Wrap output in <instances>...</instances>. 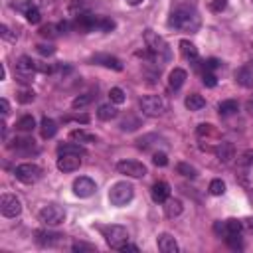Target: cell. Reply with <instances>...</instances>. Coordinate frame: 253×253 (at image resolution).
Segmentation results:
<instances>
[{
    "label": "cell",
    "instance_id": "cell-26",
    "mask_svg": "<svg viewBox=\"0 0 253 253\" xmlns=\"http://www.w3.org/2000/svg\"><path fill=\"white\" fill-rule=\"evenodd\" d=\"M184 105H186V109H190V111H200V109L206 107V99H204L202 95H198V93H192V95L186 97Z\"/></svg>",
    "mask_w": 253,
    "mask_h": 253
},
{
    "label": "cell",
    "instance_id": "cell-5",
    "mask_svg": "<svg viewBox=\"0 0 253 253\" xmlns=\"http://www.w3.org/2000/svg\"><path fill=\"white\" fill-rule=\"evenodd\" d=\"M138 105L146 117H160L166 111V101L160 95H144V97H140Z\"/></svg>",
    "mask_w": 253,
    "mask_h": 253
},
{
    "label": "cell",
    "instance_id": "cell-39",
    "mask_svg": "<svg viewBox=\"0 0 253 253\" xmlns=\"http://www.w3.org/2000/svg\"><path fill=\"white\" fill-rule=\"evenodd\" d=\"M34 99H36V93H34L32 89H22V91L18 93V101L24 103V105H26V103H32Z\"/></svg>",
    "mask_w": 253,
    "mask_h": 253
},
{
    "label": "cell",
    "instance_id": "cell-47",
    "mask_svg": "<svg viewBox=\"0 0 253 253\" xmlns=\"http://www.w3.org/2000/svg\"><path fill=\"white\" fill-rule=\"evenodd\" d=\"M221 63L215 59V57H211V59H208V61H204V67L208 69V71H213V69H217Z\"/></svg>",
    "mask_w": 253,
    "mask_h": 253
},
{
    "label": "cell",
    "instance_id": "cell-4",
    "mask_svg": "<svg viewBox=\"0 0 253 253\" xmlns=\"http://www.w3.org/2000/svg\"><path fill=\"white\" fill-rule=\"evenodd\" d=\"M101 231H103V237L111 249L121 251L123 245L128 241V231L123 225H107V227H101Z\"/></svg>",
    "mask_w": 253,
    "mask_h": 253
},
{
    "label": "cell",
    "instance_id": "cell-33",
    "mask_svg": "<svg viewBox=\"0 0 253 253\" xmlns=\"http://www.w3.org/2000/svg\"><path fill=\"white\" fill-rule=\"evenodd\" d=\"M210 194L211 196H221L223 192H225V182L223 180H219V178H215V180H211L210 182Z\"/></svg>",
    "mask_w": 253,
    "mask_h": 253
},
{
    "label": "cell",
    "instance_id": "cell-32",
    "mask_svg": "<svg viewBox=\"0 0 253 253\" xmlns=\"http://www.w3.org/2000/svg\"><path fill=\"white\" fill-rule=\"evenodd\" d=\"M16 150H34L36 144L32 138H14V144H12Z\"/></svg>",
    "mask_w": 253,
    "mask_h": 253
},
{
    "label": "cell",
    "instance_id": "cell-55",
    "mask_svg": "<svg viewBox=\"0 0 253 253\" xmlns=\"http://www.w3.org/2000/svg\"><path fill=\"white\" fill-rule=\"evenodd\" d=\"M30 4L32 6H47V4H51V0H30Z\"/></svg>",
    "mask_w": 253,
    "mask_h": 253
},
{
    "label": "cell",
    "instance_id": "cell-10",
    "mask_svg": "<svg viewBox=\"0 0 253 253\" xmlns=\"http://www.w3.org/2000/svg\"><path fill=\"white\" fill-rule=\"evenodd\" d=\"M99 22H101L99 16H93V14H89V12H83V14H77V16H75V20H73L71 26H73L75 30L83 32V34H89V32H93V30H99Z\"/></svg>",
    "mask_w": 253,
    "mask_h": 253
},
{
    "label": "cell",
    "instance_id": "cell-54",
    "mask_svg": "<svg viewBox=\"0 0 253 253\" xmlns=\"http://www.w3.org/2000/svg\"><path fill=\"white\" fill-rule=\"evenodd\" d=\"M121 251H125V253H126V251H132V253H136V251H138V247H136V245H132V243H128V241H126V243H125V245H123V249H121Z\"/></svg>",
    "mask_w": 253,
    "mask_h": 253
},
{
    "label": "cell",
    "instance_id": "cell-21",
    "mask_svg": "<svg viewBox=\"0 0 253 253\" xmlns=\"http://www.w3.org/2000/svg\"><path fill=\"white\" fill-rule=\"evenodd\" d=\"M182 210H184V206H182V202L178 198H168L164 202V213H166V217H178L182 213Z\"/></svg>",
    "mask_w": 253,
    "mask_h": 253
},
{
    "label": "cell",
    "instance_id": "cell-51",
    "mask_svg": "<svg viewBox=\"0 0 253 253\" xmlns=\"http://www.w3.org/2000/svg\"><path fill=\"white\" fill-rule=\"evenodd\" d=\"M241 225H243V231L253 233V217H245V219H241Z\"/></svg>",
    "mask_w": 253,
    "mask_h": 253
},
{
    "label": "cell",
    "instance_id": "cell-1",
    "mask_svg": "<svg viewBox=\"0 0 253 253\" xmlns=\"http://www.w3.org/2000/svg\"><path fill=\"white\" fill-rule=\"evenodd\" d=\"M168 28L174 30H184V32H198L200 30V16L194 8L190 6H176L168 18Z\"/></svg>",
    "mask_w": 253,
    "mask_h": 253
},
{
    "label": "cell",
    "instance_id": "cell-45",
    "mask_svg": "<svg viewBox=\"0 0 253 253\" xmlns=\"http://www.w3.org/2000/svg\"><path fill=\"white\" fill-rule=\"evenodd\" d=\"M210 8H211L213 12H221V10H225V8H227V0H211Z\"/></svg>",
    "mask_w": 253,
    "mask_h": 253
},
{
    "label": "cell",
    "instance_id": "cell-42",
    "mask_svg": "<svg viewBox=\"0 0 253 253\" xmlns=\"http://www.w3.org/2000/svg\"><path fill=\"white\" fill-rule=\"evenodd\" d=\"M36 49H38V53H42V55H53V53H55V47H53L51 43H38Z\"/></svg>",
    "mask_w": 253,
    "mask_h": 253
},
{
    "label": "cell",
    "instance_id": "cell-43",
    "mask_svg": "<svg viewBox=\"0 0 253 253\" xmlns=\"http://www.w3.org/2000/svg\"><path fill=\"white\" fill-rule=\"evenodd\" d=\"M71 249L73 251H95V245H91V243H83V241H75L73 245H71Z\"/></svg>",
    "mask_w": 253,
    "mask_h": 253
},
{
    "label": "cell",
    "instance_id": "cell-20",
    "mask_svg": "<svg viewBox=\"0 0 253 253\" xmlns=\"http://www.w3.org/2000/svg\"><path fill=\"white\" fill-rule=\"evenodd\" d=\"M186 71L182 69V67H174L172 71H170V75H168V85H170V89H174V91H178L182 85H184V81H186Z\"/></svg>",
    "mask_w": 253,
    "mask_h": 253
},
{
    "label": "cell",
    "instance_id": "cell-16",
    "mask_svg": "<svg viewBox=\"0 0 253 253\" xmlns=\"http://www.w3.org/2000/svg\"><path fill=\"white\" fill-rule=\"evenodd\" d=\"M91 61L97 63V65L115 69V71H123V63H121V59H117V57H113V55H109V53H95V55L91 57Z\"/></svg>",
    "mask_w": 253,
    "mask_h": 253
},
{
    "label": "cell",
    "instance_id": "cell-38",
    "mask_svg": "<svg viewBox=\"0 0 253 253\" xmlns=\"http://www.w3.org/2000/svg\"><path fill=\"white\" fill-rule=\"evenodd\" d=\"M91 101H93V95L85 93V95H79V97H75V99H73V103H71V107H73V109H81V107L89 105Z\"/></svg>",
    "mask_w": 253,
    "mask_h": 253
},
{
    "label": "cell",
    "instance_id": "cell-40",
    "mask_svg": "<svg viewBox=\"0 0 253 253\" xmlns=\"http://www.w3.org/2000/svg\"><path fill=\"white\" fill-rule=\"evenodd\" d=\"M202 81H204V85H206V87H215V85H217V77H215L211 71H208V69L204 71Z\"/></svg>",
    "mask_w": 253,
    "mask_h": 253
},
{
    "label": "cell",
    "instance_id": "cell-19",
    "mask_svg": "<svg viewBox=\"0 0 253 253\" xmlns=\"http://www.w3.org/2000/svg\"><path fill=\"white\" fill-rule=\"evenodd\" d=\"M150 196L156 204H164L168 198H170V186L166 182H156L150 190Z\"/></svg>",
    "mask_w": 253,
    "mask_h": 253
},
{
    "label": "cell",
    "instance_id": "cell-49",
    "mask_svg": "<svg viewBox=\"0 0 253 253\" xmlns=\"http://www.w3.org/2000/svg\"><path fill=\"white\" fill-rule=\"evenodd\" d=\"M239 162H241V164H253V150H245V152L241 154Z\"/></svg>",
    "mask_w": 253,
    "mask_h": 253
},
{
    "label": "cell",
    "instance_id": "cell-53",
    "mask_svg": "<svg viewBox=\"0 0 253 253\" xmlns=\"http://www.w3.org/2000/svg\"><path fill=\"white\" fill-rule=\"evenodd\" d=\"M0 109H2V115H4V117L10 113V105H8L6 99H0Z\"/></svg>",
    "mask_w": 253,
    "mask_h": 253
},
{
    "label": "cell",
    "instance_id": "cell-9",
    "mask_svg": "<svg viewBox=\"0 0 253 253\" xmlns=\"http://www.w3.org/2000/svg\"><path fill=\"white\" fill-rule=\"evenodd\" d=\"M117 170L119 174H125L126 178H144L146 176V166L138 160H121L117 162Z\"/></svg>",
    "mask_w": 253,
    "mask_h": 253
},
{
    "label": "cell",
    "instance_id": "cell-13",
    "mask_svg": "<svg viewBox=\"0 0 253 253\" xmlns=\"http://www.w3.org/2000/svg\"><path fill=\"white\" fill-rule=\"evenodd\" d=\"M34 235H36V243L42 247H55L63 239L61 233H53V231H45V229H38Z\"/></svg>",
    "mask_w": 253,
    "mask_h": 253
},
{
    "label": "cell",
    "instance_id": "cell-25",
    "mask_svg": "<svg viewBox=\"0 0 253 253\" xmlns=\"http://www.w3.org/2000/svg\"><path fill=\"white\" fill-rule=\"evenodd\" d=\"M180 51H182V55H184L186 59H190V61L198 59V47H196L190 40H180Z\"/></svg>",
    "mask_w": 253,
    "mask_h": 253
},
{
    "label": "cell",
    "instance_id": "cell-18",
    "mask_svg": "<svg viewBox=\"0 0 253 253\" xmlns=\"http://www.w3.org/2000/svg\"><path fill=\"white\" fill-rule=\"evenodd\" d=\"M156 243H158V249L162 251V253H178V241L170 235V233H160L158 235V239H156Z\"/></svg>",
    "mask_w": 253,
    "mask_h": 253
},
{
    "label": "cell",
    "instance_id": "cell-23",
    "mask_svg": "<svg viewBox=\"0 0 253 253\" xmlns=\"http://www.w3.org/2000/svg\"><path fill=\"white\" fill-rule=\"evenodd\" d=\"M40 132H42V138H53L55 132H57V125H55V121L43 117L42 123H40Z\"/></svg>",
    "mask_w": 253,
    "mask_h": 253
},
{
    "label": "cell",
    "instance_id": "cell-2",
    "mask_svg": "<svg viewBox=\"0 0 253 253\" xmlns=\"http://www.w3.org/2000/svg\"><path fill=\"white\" fill-rule=\"evenodd\" d=\"M144 43H146V47H148V53H150L158 63L170 61L172 49H170L168 42H166L162 36H158V34L152 32V30H146V32H144Z\"/></svg>",
    "mask_w": 253,
    "mask_h": 253
},
{
    "label": "cell",
    "instance_id": "cell-14",
    "mask_svg": "<svg viewBox=\"0 0 253 253\" xmlns=\"http://www.w3.org/2000/svg\"><path fill=\"white\" fill-rule=\"evenodd\" d=\"M235 81L241 87H253V61L243 63L241 67L235 69Z\"/></svg>",
    "mask_w": 253,
    "mask_h": 253
},
{
    "label": "cell",
    "instance_id": "cell-35",
    "mask_svg": "<svg viewBox=\"0 0 253 253\" xmlns=\"http://www.w3.org/2000/svg\"><path fill=\"white\" fill-rule=\"evenodd\" d=\"M225 229H227V233H241V231H243L241 219H235V217L225 219Z\"/></svg>",
    "mask_w": 253,
    "mask_h": 253
},
{
    "label": "cell",
    "instance_id": "cell-28",
    "mask_svg": "<svg viewBox=\"0 0 253 253\" xmlns=\"http://www.w3.org/2000/svg\"><path fill=\"white\" fill-rule=\"evenodd\" d=\"M97 117H99L101 121H111V119H115V117H117V107H115V103H105V105H101L99 111H97Z\"/></svg>",
    "mask_w": 253,
    "mask_h": 253
},
{
    "label": "cell",
    "instance_id": "cell-41",
    "mask_svg": "<svg viewBox=\"0 0 253 253\" xmlns=\"http://www.w3.org/2000/svg\"><path fill=\"white\" fill-rule=\"evenodd\" d=\"M115 20H111V18H101V22H99V30L101 32H111V30H115Z\"/></svg>",
    "mask_w": 253,
    "mask_h": 253
},
{
    "label": "cell",
    "instance_id": "cell-8",
    "mask_svg": "<svg viewBox=\"0 0 253 253\" xmlns=\"http://www.w3.org/2000/svg\"><path fill=\"white\" fill-rule=\"evenodd\" d=\"M0 211L4 217H18L22 213V202L14 194H2L0 196Z\"/></svg>",
    "mask_w": 253,
    "mask_h": 253
},
{
    "label": "cell",
    "instance_id": "cell-7",
    "mask_svg": "<svg viewBox=\"0 0 253 253\" xmlns=\"http://www.w3.org/2000/svg\"><path fill=\"white\" fill-rule=\"evenodd\" d=\"M16 178L24 184H36L40 178H42V168L38 164H32V162H24L20 166H16L14 170Z\"/></svg>",
    "mask_w": 253,
    "mask_h": 253
},
{
    "label": "cell",
    "instance_id": "cell-37",
    "mask_svg": "<svg viewBox=\"0 0 253 253\" xmlns=\"http://www.w3.org/2000/svg\"><path fill=\"white\" fill-rule=\"evenodd\" d=\"M225 243L231 247V249H241L243 243H241V233H227L225 235Z\"/></svg>",
    "mask_w": 253,
    "mask_h": 253
},
{
    "label": "cell",
    "instance_id": "cell-57",
    "mask_svg": "<svg viewBox=\"0 0 253 253\" xmlns=\"http://www.w3.org/2000/svg\"><path fill=\"white\" fill-rule=\"evenodd\" d=\"M247 111L253 115V101H249V103H247Z\"/></svg>",
    "mask_w": 253,
    "mask_h": 253
},
{
    "label": "cell",
    "instance_id": "cell-52",
    "mask_svg": "<svg viewBox=\"0 0 253 253\" xmlns=\"http://www.w3.org/2000/svg\"><path fill=\"white\" fill-rule=\"evenodd\" d=\"M63 121H77V123H89L87 115H75V117H65Z\"/></svg>",
    "mask_w": 253,
    "mask_h": 253
},
{
    "label": "cell",
    "instance_id": "cell-56",
    "mask_svg": "<svg viewBox=\"0 0 253 253\" xmlns=\"http://www.w3.org/2000/svg\"><path fill=\"white\" fill-rule=\"evenodd\" d=\"M144 0H126V4H130V6H138V4H142Z\"/></svg>",
    "mask_w": 253,
    "mask_h": 253
},
{
    "label": "cell",
    "instance_id": "cell-46",
    "mask_svg": "<svg viewBox=\"0 0 253 253\" xmlns=\"http://www.w3.org/2000/svg\"><path fill=\"white\" fill-rule=\"evenodd\" d=\"M213 231L217 233V235H227V229H225V221H215L213 223Z\"/></svg>",
    "mask_w": 253,
    "mask_h": 253
},
{
    "label": "cell",
    "instance_id": "cell-31",
    "mask_svg": "<svg viewBox=\"0 0 253 253\" xmlns=\"http://www.w3.org/2000/svg\"><path fill=\"white\" fill-rule=\"evenodd\" d=\"M109 99H111V103H115V105H123L125 103V91L121 89V87H113L111 91H109Z\"/></svg>",
    "mask_w": 253,
    "mask_h": 253
},
{
    "label": "cell",
    "instance_id": "cell-34",
    "mask_svg": "<svg viewBox=\"0 0 253 253\" xmlns=\"http://www.w3.org/2000/svg\"><path fill=\"white\" fill-rule=\"evenodd\" d=\"M57 30H59V26H55V24H47V26H42V28H40V36H42V38H49V40H53V38H57Z\"/></svg>",
    "mask_w": 253,
    "mask_h": 253
},
{
    "label": "cell",
    "instance_id": "cell-27",
    "mask_svg": "<svg viewBox=\"0 0 253 253\" xmlns=\"http://www.w3.org/2000/svg\"><path fill=\"white\" fill-rule=\"evenodd\" d=\"M237 109H239V105H237V101H233V99H225V101H221V103L217 105V113H219L221 117H229V115L237 113Z\"/></svg>",
    "mask_w": 253,
    "mask_h": 253
},
{
    "label": "cell",
    "instance_id": "cell-6",
    "mask_svg": "<svg viewBox=\"0 0 253 253\" xmlns=\"http://www.w3.org/2000/svg\"><path fill=\"white\" fill-rule=\"evenodd\" d=\"M63 219H65V210L61 206H57V204H47V206H43L40 210V221L43 225L53 227V225L63 223Z\"/></svg>",
    "mask_w": 253,
    "mask_h": 253
},
{
    "label": "cell",
    "instance_id": "cell-36",
    "mask_svg": "<svg viewBox=\"0 0 253 253\" xmlns=\"http://www.w3.org/2000/svg\"><path fill=\"white\" fill-rule=\"evenodd\" d=\"M26 20H28L30 24H38V22L42 20L40 8H38V6H32V4H30V8L26 10Z\"/></svg>",
    "mask_w": 253,
    "mask_h": 253
},
{
    "label": "cell",
    "instance_id": "cell-22",
    "mask_svg": "<svg viewBox=\"0 0 253 253\" xmlns=\"http://www.w3.org/2000/svg\"><path fill=\"white\" fill-rule=\"evenodd\" d=\"M57 154H75V156H83L85 154V148L79 144V142H63L57 146Z\"/></svg>",
    "mask_w": 253,
    "mask_h": 253
},
{
    "label": "cell",
    "instance_id": "cell-44",
    "mask_svg": "<svg viewBox=\"0 0 253 253\" xmlns=\"http://www.w3.org/2000/svg\"><path fill=\"white\" fill-rule=\"evenodd\" d=\"M152 162H154L156 166H166V164H168V156H166L164 152H154V154H152Z\"/></svg>",
    "mask_w": 253,
    "mask_h": 253
},
{
    "label": "cell",
    "instance_id": "cell-11",
    "mask_svg": "<svg viewBox=\"0 0 253 253\" xmlns=\"http://www.w3.org/2000/svg\"><path fill=\"white\" fill-rule=\"evenodd\" d=\"M36 71H38L36 69V61L32 57H28V55L18 57V61H16V75H18V79L22 83H28Z\"/></svg>",
    "mask_w": 253,
    "mask_h": 253
},
{
    "label": "cell",
    "instance_id": "cell-17",
    "mask_svg": "<svg viewBox=\"0 0 253 253\" xmlns=\"http://www.w3.org/2000/svg\"><path fill=\"white\" fill-rule=\"evenodd\" d=\"M215 156H217V160L219 162H223V164H229L233 158H235V146L231 144V142H227V140H223V142H219L217 146H215Z\"/></svg>",
    "mask_w": 253,
    "mask_h": 253
},
{
    "label": "cell",
    "instance_id": "cell-50",
    "mask_svg": "<svg viewBox=\"0 0 253 253\" xmlns=\"http://www.w3.org/2000/svg\"><path fill=\"white\" fill-rule=\"evenodd\" d=\"M0 36H2L4 40H12V42L16 40V36H12V34H10V30H8V26H6V24H2V26H0Z\"/></svg>",
    "mask_w": 253,
    "mask_h": 253
},
{
    "label": "cell",
    "instance_id": "cell-15",
    "mask_svg": "<svg viewBox=\"0 0 253 253\" xmlns=\"http://www.w3.org/2000/svg\"><path fill=\"white\" fill-rule=\"evenodd\" d=\"M81 166V158L75 154H61L57 158V170L61 172H75Z\"/></svg>",
    "mask_w": 253,
    "mask_h": 253
},
{
    "label": "cell",
    "instance_id": "cell-48",
    "mask_svg": "<svg viewBox=\"0 0 253 253\" xmlns=\"http://www.w3.org/2000/svg\"><path fill=\"white\" fill-rule=\"evenodd\" d=\"M36 69H38L40 73H53V67L47 65V63H42V61H36Z\"/></svg>",
    "mask_w": 253,
    "mask_h": 253
},
{
    "label": "cell",
    "instance_id": "cell-29",
    "mask_svg": "<svg viewBox=\"0 0 253 253\" xmlns=\"http://www.w3.org/2000/svg\"><path fill=\"white\" fill-rule=\"evenodd\" d=\"M16 128H18V130H22V132H30V130H34V128H36V119H34L32 115H24L22 119H18Z\"/></svg>",
    "mask_w": 253,
    "mask_h": 253
},
{
    "label": "cell",
    "instance_id": "cell-3",
    "mask_svg": "<svg viewBox=\"0 0 253 253\" xmlns=\"http://www.w3.org/2000/svg\"><path fill=\"white\" fill-rule=\"evenodd\" d=\"M132 198H134V186L130 182H126V180L113 184L111 190H109V202L113 206H117V208L126 206Z\"/></svg>",
    "mask_w": 253,
    "mask_h": 253
},
{
    "label": "cell",
    "instance_id": "cell-12",
    "mask_svg": "<svg viewBox=\"0 0 253 253\" xmlns=\"http://www.w3.org/2000/svg\"><path fill=\"white\" fill-rule=\"evenodd\" d=\"M95 190H97V184L87 176H79L73 182V194L79 198H89L95 194Z\"/></svg>",
    "mask_w": 253,
    "mask_h": 253
},
{
    "label": "cell",
    "instance_id": "cell-30",
    "mask_svg": "<svg viewBox=\"0 0 253 253\" xmlns=\"http://www.w3.org/2000/svg\"><path fill=\"white\" fill-rule=\"evenodd\" d=\"M176 172L182 174V176H186V178H196L198 176V170L192 164H188V162H178L176 164Z\"/></svg>",
    "mask_w": 253,
    "mask_h": 253
},
{
    "label": "cell",
    "instance_id": "cell-24",
    "mask_svg": "<svg viewBox=\"0 0 253 253\" xmlns=\"http://www.w3.org/2000/svg\"><path fill=\"white\" fill-rule=\"evenodd\" d=\"M69 138L71 140H77V142H85V144H91V142H97V136L83 130V128H75L69 132Z\"/></svg>",
    "mask_w": 253,
    "mask_h": 253
}]
</instances>
